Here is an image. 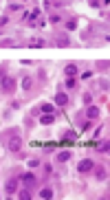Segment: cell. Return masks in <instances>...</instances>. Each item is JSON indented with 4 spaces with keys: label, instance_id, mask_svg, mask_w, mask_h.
<instances>
[{
    "label": "cell",
    "instance_id": "4fadbf2b",
    "mask_svg": "<svg viewBox=\"0 0 110 200\" xmlns=\"http://www.w3.org/2000/svg\"><path fill=\"white\" fill-rule=\"evenodd\" d=\"M42 110H44V112H53V106L46 103V106H42Z\"/></svg>",
    "mask_w": 110,
    "mask_h": 200
},
{
    "label": "cell",
    "instance_id": "7c38bea8",
    "mask_svg": "<svg viewBox=\"0 0 110 200\" xmlns=\"http://www.w3.org/2000/svg\"><path fill=\"white\" fill-rule=\"evenodd\" d=\"M22 88H24V90H29V88H31V79H29V77L22 81Z\"/></svg>",
    "mask_w": 110,
    "mask_h": 200
},
{
    "label": "cell",
    "instance_id": "277c9868",
    "mask_svg": "<svg viewBox=\"0 0 110 200\" xmlns=\"http://www.w3.org/2000/svg\"><path fill=\"white\" fill-rule=\"evenodd\" d=\"M55 103L57 106H66L68 103V97H66L64 92H60V95H55Z\"/></svg>",
    "mask_w": 110,
    "mask_h": 200
},
{
    "label": "cell",
    "instance_id": "6da1fadb",
    "mask_svg": "<svg viewBox=\"0 0 110 200\" xmlns=\"http://www.w3.org/2000/svg\"><path fill=\"white\" fill-rule=\"evenodd\" d=\"M77 169H79L81 174H86V172H90V169H93V160H81Z\"/></svg>",
    "mask_w": 110,
    "mask_h": 200
},
{
    "label": "cell",
    "instance_id": "8992f818",
    "mask_svg": "<svg viewBox=\"0 0 110 200\" xmlns=\"http://www.w3.org/2000/svg\"><path fill=\"white\" fill-rule=\"evenodd\" d=\"M15 187H18V180H9V183H7V191H9V194H13Z\"/></svg>",
    "mask_w": 110,
    "mask_h": 200
},
{
    "label": "cell",
    "instance_id": "7a4b0ae2",
    "mask_svg": "<svg viewBox=\"0 0 110 200\" xmlns=\"http://www.w3.org/2000/svg\"><path fill=\"white\" fill-rule=\"evenodd\" d=\"M20 145H22V141L13 136V139L9 141V150H11V152H18V150H20Z\"/></svg>",
    "mask_w": 110,
    "mask_h": 200
},
{
    "label": "cell",
    "instance_id": "9c48e42d",
    "mask_svg": "<svg viewBox=\"0 0 110 200\" xmlns=\"http://www.w3.org/2000/svg\"><path fill=\"white\" fill-rule=\"evenodd\" d=\"M88 117H93V119H95V117H99V110H97V108H90V110H88Z\"/></svg>",
    "mask_w": 110,
    "mask_h": 200
},
{
    "label": "cell",
    "instance_id": "52a82bcc",
    "mask_svg": "<svg viewBox=\"0 0 110 200\" xmlns=\"http://www.w3.org/2000/svg\"><path fill=\"white\" fill-rule=\"evenodd\" d=\"M68 158H70V152H60L57 154V160H62V163H66Z\"/></svg>",
    "mask_w": 110,
    "mask_h": 200
},
{
    "label": "cell",
    "instance_id": "ba28073f",
    "mask_svg": "<svg viewBox=\"0 0 110 200\" xmlns=\"http://www.w3.org/2000/svg\"><path fill=\"white\" fill-rule=\"evenodd\" d=\"M40 198H44V200L53 198V191H51V189H42V191H40Z\"/></svg>",
    "mask_w": 110,
    "mask_h": 200
},
{
    "label": "cell",
    "instance_id": "5b68a950",
    "mask_svg": "<svg viewBox=\"0 0 110 200\" xmlns=\"http://www.w3.org/2000/svg\"><path fill=\"white\" fill-rule=\"evenodd\" d=\"M66 75H68V77L77 75V66L75 64H68V66H66Z\"/></svg>",
    "mask_w": 110,
    "mask_h": 200
},
{
    "label": "cell",
    "instance_id": "3957f363",
    "mask_svg": "<svg viewBox=\"0 0 110 200\" xmlns=\"http://www.w3.org/2000/svg\"><path fill=\"white\" fill-rule=\"evenodd\" d=\"M22 183H24L26 187H33L35 185V176L33 174H24V176H22Z\"/></svg>",
    "mask_w": 110,
    "mask_h": 200
},
{
    "label": "cell",
    "instance_id": "8fae6325",
    "mask_svg": "<svg viewBox=\"0 0 110 200\" xmlns=\"http://www.w3.org/2000/svg\"><path fill=\"white\" fill-rule=\"evenodd\" d=\"M42 123H53V115H46V117H42Z\"/></svg>",
    "mask_w": 110,
    "mask_h": 200
},
{
    "label": "cell",
    "instance_id": "5bb4252c",
    "mask_svg": "<svg viewBox=\"0 0 110 200\" xmlns=\"http://www.w3.org/2000/svg\"><path fill=\"white\" fill-rule=\"evenodd\" d=\"M29 165H31V167H38V165H40V160L33 158V160H29Z\"/></svg>",
    "mask_w": 110,
    "mask_h": 200
},
{
    "label": "cell",
    "instance_id": "30bf717a",
    "mask_svg": "<svg viewBox=\"0 0 110 200\" xmlns=\"http://www.w3.org/2000/svg\"><path fill=\"white\" fill-rule=\"evenodd\" d=\"M18 198H22V200H29V198H31V194L24 189V191H20V196H18Z\"/></svg>",
    "mask_w": 110,
    "mask_h": 200
}]
</instances>
